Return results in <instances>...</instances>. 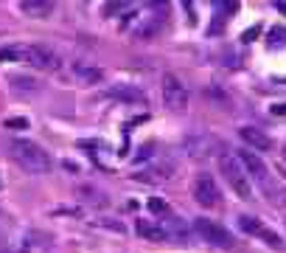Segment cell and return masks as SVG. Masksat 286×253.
I'll return each instance as SVG.
<instances>
[{
    "instance_id": "6da1fadb",
    "label": "cell",
    "mask_w": 286,
    "mask_h": 253,
    "mask_svg": "<svg viewBox=\"0 0 286 253\" xmlns=\"http://www.w3.org/2000/svg\"><path fill=\"white\" fill-rule=\"evenodd\" d=\"M0 62H17L34 70H59L62 59L45 45H28V43H11L0 48Z\"/></svg>"
},
{
    "instance_id": "7a4b0ae2",
    "label": "cell",
    "mask_w": 286,
    "mask_h": 253,
    "mask_svg": "<svg viewBox=\"0 0 286 253\" xmlns=\"http://www.w3.org/2000/svg\"><path fill=\"white\" fill-rule=\"evenodd\" d=\"M239 157H242V163H244V169H247L250 180L258 186V192L264 194L272 205L286 208V189L278 183V177L269 172V166L261 160V155H255V152H239Z\"/></svg>"
},
{
    "instance_id": "3957f363",
    "label": "cell",
    "mask_w": 286,
    "mask_h": 253,
    "mask_svg": "<svg viewBox=\"0 0 286 253\" xmlns=\"http://www.w3.org/2000/svg\"><path fill=\"white\" fill-rule=\"evenodd\" d=\"M9 155L20 169H26L31 175H45V172H51V166H53L51 155H48L40 144H34V141H23V138L11 141Z\"/></svg>"
},
{
    "instance_id": "277c9868",
    "label": "cell",
    "mask_w": 286,
    "mask_h": 253,
    "mask_svg": "<svg viewBox=\"0 0 286 253\" xmlns=\"http://www.w3.org/2000/svg\"><path fill=\"white\" fill-rule=\"evenodd\" d=\"M219 169H222V175H225V180L230 183L236 197H242L244 202L255 200L252 180H250V175H247V169H244L242 157L233 155V152H219Z\"/></svg>"
},
{
    "instance_id": "5b68a950",
    "label": "cell",
    "mask_w": 286,
    "mask_h": 253,
    "mask_svg": "<svg viewBox=\"0 0 286 253\" xmlns=\"http://www.w3.org/2000/svg\"><path fill=\"white\" fill-rule=\"evenodd\" d=\"M163 101L174 113H180V110L188 107V88L182 85V79L177 73H165L163 76Z\"/></svg>"
},
{
    "instance_id": "8992f818",
    "label": "cell",
    "mask_w": 286,
    "mask_h": 253,
    "mask_svg": "<svg viewBox=\"0 0 286 253\" xmlns=\"http://www.w3.org/2000/svg\"><path fill=\"white\" fill-rule=\"evenodd\" d=\"M194 228H197V234L208 245H213V248H233V236L227 234L222 225H216L213 219H205V217L194 219Z\"/></svg>"
},
{
    "instance_id": "52a82bcc",
    "label": "cell",
    "mask_w": 286,
    "mask_h": 253,
    "mask_svg": "<svg viewBox=\"0 0 286 253\" xmlns=\"http://www.w3.org/2000/svg\"><path fill=\"white\" fill-rule=\"evenodd\" d=\"M191 194H194V200L200 202V205H205V208H216L219 202H222V192H219L216 180H213L210 175H200V177H197Z\"/></svg>"
},
{
    "instance_id": "ba28073f",
    "label": "cell",
    "mask_w": 286,
    "mask_h": 253,
    "mask_svg": "<svg viewBox=\"0 0 286 253\" xmlns=\"http://www.w3.org/2000/svg\"><path fill=\"white\" fill-rule=\"evenodd\" d=\"M107 96L115 99V101H123V104H149V99L146 93L140 88H135V85H115V88L107 90Z\"/></svg>"
},
{
    "instance_id": "9c48e42d",
    "label": "cell",
    "mask_w": 286,
    "mask_h": 253,
    "mask_svg": "<svg viewBox=\"0 0 286 253\" xmlns=\"http://www.w3.org/2000/svg\"><path fill=\"white\" fill-rule=\"evenodd\" d=\"M56 6H59V0H20V11L28 14V17H37V20L53 14Z\"/></svg>"
},
{
    "instance_id": "30bf717a",
    "label": "cell",
    "mask_w": 286,
    "mask_h": 253,
    "mask_svg": "<svg viewBox=\"0 0 286 253\" xmlns=\"http://www.w3.org/2000/svg\"><path fill=\"white\" fill-rule=\"evenodd\" d=\"M239 135H242V141L247 144V147H252L255 152H267V149L275 147V144H272V138H269L267 132L255 130V127H242V130H239Z\"/></svg>"
},
{
    "instance_id": "8fae6325",
    "label": "cell",
    "mask_w": 286,
    "mask_h": 253,
    "mask_svg": "<svg viewBox=\"0 0 286 253\" xmlns=\"http://www.w3.org/2000/svg\"><path fill=\"white\" fill-rule=\"evenodd\" d=\"M70 73H73L79 82H84V85H95V82L104 79V70L98 68V65H90V62H73V65H70Z\"/></svg>"
},
{
    "instance_id": "7c38bea8",
    "label": "cell",
    "mask_w": 286,
    "mask_h": 253,
    "mask_svg": "<svg viewBox=\"0 0 286 253\" xmlns=\"http://www.w3.org/2000/svg\"><path fill=\"white\" fill-rule=\"evenodd\" d=\"M213 147H222V144H219L216 138H208V135H205V138H188L185 141V149H188V155H194V157L208 155ZM210 155H213V152H210Z\"/></svg>"
},
{
    "instance_id": "4fadbf2b",
    "label": "cell",
    "mask_w": 286,
    "mask_h": 253,
    "mask_svg": "<svg viewBox=\"0 0 286 253\" xmlns=\"http://www.w3.org/2000/svg\"><path fill=\"white\" fill-rule=\"evenodd\" d=\"M138 234L149 242H165L168 234H165L163 225H155V222H149V219H138Z\"/></svg>"
},
{
    "instance_id": "5bb4252c",
    "label": "cell",
    "mask_w": 286,
    "mask_h": 253,
    "mask_svg": "<svg viewBox=\"0 0 286 253\" xmlns=\"http://www.w3.org/2000/svg\"><path fill=\"white\" fill-rule=\"evenodd\" d=\"M239 228H242L244 234H250V236H264V231H267V225H261L255 217H239Z\"/></svg>"
},
{
    "instance_id": "9a60e30c",
    "label": "cell",
    "mask_w": 286,
    "mask_h": 253,
    "mask_svg": "<svg viewBox=\"0 0 286 253\" xmlns=\"http://www.w3.org/2000/svg\"><path fill=\"white\" fill-rule=\"evenodd\" d=\"M210 6L219 11V17H233L236 11H239V0H210Z\"/></svg>"
},
{
    "instance_id": "2e32d148",
    "label": "cell",
    "mask_w": 286,
    "mask_h": 253,
    "mask_svg": "<svg viewBox=\"0 0 286 253\" xmlns=\"http://www.w3.org/2000/svg\"><path fill=\"white\" fill-rule=\"evenodd\" d=\"M132 6V0H107L104 6H101V14L104 17H118L123 9H129Z\"/></svg>"
},
{
    "instance_id": "e0dca14e",
    "label": "cell",
    "mask_w": 286,
    "mask_h": 253,
    "mask_svg": "<svg viewBox=\"0 0 286 253\" xmlns=\"http://www.w3.org/2000/svg\"><path fill=\"white\" fill-rule=\"evenodd\" d=\"M6 82H9V85H14V88H20V90H40V82H37V79L17 76V73H9V76H6Z\"/></svg>"
},
{
    "instance_id": "ac0fdd59",
    "label": "cell",
    "mask_w": 286,
    "mask_h": 253,
    "mask_svg": "<svg viewBox=\"0 0 286 253\" xmlns=\"http://www.w3.org/2000/svg\"><path fill=\"white\" fill-rule=\"evenodd\" d=\"M149 211H152V214H160V217H165V214H168V205H165L160 197H152V200H149Z\"/></svg>"
},
{
    "instance_id": "d6986e66",
    "label": "cell",
    "mask_w": 286,
    "mask_h": 253,
    "mask_svg": "<svg viewBox=\"0 0 286 253\" xmlns=\"http://www.w3.org/2000/svg\"><path fill=\"white\" fill-rule=\"evenodd\" d=\"M261 31H264V26H261V23H255L252 28H247V31L242 34V43H255V40L261 37Z\"/></svg>"
},
{
    "instance_id": "ffe728a7",
    "label": "cell",
    "mask_w": 286,
    "mask_h": 253,
    "mask_svg": "<svg viewBox=\"0 0 286 253\" xmlns=\"http://www.w3.org/2000/svg\"><path fill=\"white\" fill-rule=\"evenodd\" d=\"M95 225H104V228H110V231H115V234H123V231H126L123 222H113V219H98Z\"/></svg>"
},
{
    "instance_id": "44dd1931",
    "label": "cell",
    "mask_w": 286,
    "mask_h": 253,
    "mask_svg": "<svg viewBox=\"0 0 286 253\" xmlns=\"http://www.w3.org/2000/svg\"><path fill=\"white\" fill-rule=\"evenodd\" d=\"M269 40H272V43H286V28L284 26H275L272 31H269Z\"/></svg>"
},
{
    "instance_id": "7402d4cb",
    "label": "cell",
    "mask_w": 286,
    "mask_h": 253,
    "mask_svg": "<svg viewBox=\"0 0 286 253\" xmlns=\"http://www.w3.org/2000/svg\"><path fill=\"white\" fill-rule=\"evenodd\" d=\"M225 31V17H219L213 26H208V37H216V34H222Z\"/></svg>"
},
{
    "instance_id": "603a6c76",
    "label": "cell",
    "mask_w": 286,
    "mask_h": 253,
    "mask_svg": "<svg viewBox=\"0 0 286 253\" xmlns=\"http://www.w3.org/2000/svg\"><path fill=\"white\" fill-rule=\"evenodd\" d=\"M6 127H14V130H26L28 121H26V118H6Z\"/></svg>"
},
{
    "instance_id": "cb8c5ba5",
    "label": "cell",
    "mask_w": 286,
    "mask_h": 253,
    "mask_svg": "<svg viewBox=\"0 0 286 253\" xmlns=\"http://www.w3.org/2000/svg\"><path fill=\"white\" fill-rule=\"evenodd\" d=\"M275 9H278V11H281V14L286 17V0H275Z\"/></svg>"
},
{
    "instance_id": "d4e9b609",
    "label": "cell",
    "mask_w": 286,
    "mask_h": 253,
    "mask_svg": "<svg viewBox=\"0 0 286 253\" xmlns=\"http://www.w3.org/2000/svg\"><path fill=\"white\" fill-rule=\"evenodd\" d=\"M272 113H275V115H286V104H275V107H272Z\"/></svg>"
},
{
    "instance_id": "484cf974",
    "label": "cell",
    "mask_w": 286,
    "mask_h": 253,
    "mask_svg": "<svg viewBox=\"0 0 286 253\" xmlns=\"http://www.w3.org/2000/svg\"><path fill=\"white\" fill-rule=\"evenodd\" d=\"M152 6H155V9H163V6L168 9V0H152Z\"/></svg>"
},
{
    "instance_id": "4316f807",
    "label": "cell",
    "mask_w": 286,
    "mask_h": 253,
    "mask_svg": "<svg viewBox=\"0 0 286 253\" xmlns=\"http://www.w3.org/2000/svg\"><path fill=\"white\" fill-rule=\"evenodd\" d=\"M182 6H185V9H188V6H194V0H182Z\"/></svg>"
}]
</instances>
